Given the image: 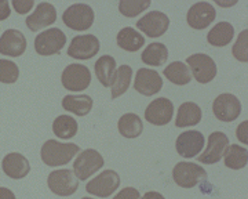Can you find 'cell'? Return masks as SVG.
<instances>
[{"label": "cell", "mask_w": 248, "mask_h": 199, "mask_svg": "<svg viewBox=\"0 0 248 199\" xmlns=\"http://www.w3.org/2000/svg\"><path fill=\"white\" fill-rule=\"evenodd\" d=\"M200 120H202V109H200V107L195 102H184L178 109L175 126H196Z\"/></svg>", "instance_id": "obj_21"}, {"label": "cell", "mask_w": 248, "mask_h": 199, "mask_svg": "<svg viewBox=\"0 0 248 199\" xmlns=\"http://www.w3.org/2000/svg\"><path fill=\"white\" fill-rule=\"evenodd\" d=\"M66 45V35L60 28H51L39 33L35 39V50L40 55L58 54Z\"/></svg>", "instance_id": "obj_3"}, {"label": "cell", "mask_w": 248, "mask_h": 199, "mask_svg": "<svg viewBox=\"0 0 248 199\" xmlns=\"http://www.w3.org/2000/svg\"><path fill=\"white\" fill-rule=\"evenodd\" d=\"M19 76V69H18L17 64L10 61V60H0V82L11 84L14 82H17Z\"/></svg>", "instance_id": "obj_33"}, {"label": "cell", "mask_w": 248, "mask_h": 199, "mask_svg": "<svg viewBox=\"0 0 248 199\" xmlns=\"http://www.w3.org/2000/svg\"><path fill=\"white\" fill-rule=\"evenodd\" d=\"M0 199H16V195H14L13 191L9 190V188L0 187Z\"/></svg>", "instance_id": "obj_39"}, {"label": "cell", "mask_w": 248, "mask_h": 199, "mask_svg": "<svg viewBox=\"0 0 248 199\" xmlns=\"http://www.w3.org/2000/svg\"><path fill=\"white\" fill-rule=\"evenodd\" d=\"M47 184H48L50 191L58 197L73 195L79 188L78 177L75 176L73 170H69V169H61V170L50 173L47 179Z\"/></svg>", "instance_id": "obj_4"}, {"label": "cell", "mask_w": 248, "mask_h": 199, "mask_svg": "<svg viewBox=\"0 0 248 199\" xmlns=\"http://www.w3.org/2000/svg\"><path fill=\"white\" fill-rule=\"evenodd\" d=\"M247 126H248V122H243L239 127H237V138H239L240 141L243 143V144H247L248 143V138H247Z\"/></svg>", "instance_id": "obj_37"}, {"label": "cell", "mask_w": 248, "mask_h": 199, "mask_svg": "<svg viewBox=\"0 0 248 199\" xmlns=\"http://www.w3.org/2000/svg\"><path fill=\"white\" fill-rule=\"evenodd\" d=\"M248 31L244 29L240 32L239 37H237V42L236 45L233 46V55L241 61V63H247L248 61V51H247V35Z\"/></svg>", "instance_id": "obj_34"}, {"label": "cell", "mask_w": 248, "mask_h": 199, "mask_svg": "<svg viewBox=\"0 0 248 199\" xmlns=\"http://www.w3.org/2000/svg\"><path fill=\"white\" fill-rule=\"evenodd\" d=\"M104 166V158L95 149H86L78 155L73 163V173L79 180L84 181Z\"/></svg>", "instance_id": "obj_5"}, {"label": "cell", "mask_w": 248, "mask_h": 199, "mask_svg": "<svg viewBox=\"0 0 248 199\" xmlns=\"http://www.w3.org/2000/svg\"><path fill=\"white\" fill-rule=\"evenodd\" d=\"M62 86L71 91H81L87 89L91 83V73L86 65L71 64L68 65L61 76Z\"/></svg>", "instance_id": "obj_6"}, {"label": "cell", "mask_w": 248, "mask_h": 199, "mask_svg": "<svg viewBox=\"0 0 248 199\" xmlns=\"http://www.w3.org/2000/svg\"><path fill=\"white\" fill-rule=\"evenodd\" d=\"M169 58V50L163 43H151L141 55L143 64L151 66H161L164 65Z\"/></svg>", "instance_id": "obj_26"}, {"label": "cell", "mask_w": 248, "mask_h": 199, "mask_svg": "<svg viewBox=\"0 0 248 199\" xmlns=\"http://www.w3.org/2000/svg\"><path fill=\"white\" fill-rule=\"evenodd\" d=\"M116 73V60L112 55H102L95 63V75L102 86L110 87Z\"/></svg>", "instance_id": "obj_25"}, {"label": "cell", "mask_w": 248, "mask_h": 199, "mask_svg": "<svg viewBox=\"0 0 248 199\" xmlns=\"http://www.w3.org/2000/svg\"><path fill=\"white\" fill-rule=\"evenodd\" d=\"M234 36V28L231 22H218L215 27L208 32L207 40L210 45L215 47H223L229 45Z\"/></svg>", "instance_id": "obj_23"}, {"label": "cell", "mask_w": 248, "mask_h": 199, "mask_svg": "<svg viewBox=\"0 0 248 199\" xmlns=\"http://www.w3.org/2000/svg\"><path fill=\"white\" fill-rule=\"evenodd\" d=\"M57 19V10L51 3H40L36 10L27 18V27L32 32H37L46 27H50Z\"/></svg>", "instance_id": "obj_19"}, {"label": "cell", "mask_w": 248, "mask_h": 199, "mask_svg": "<svg viewBox=\"0 0 248 199\" xmlns=\"http://www.w3.org/2000/svg\"><path fill=\"white\" fill-rule=\"evenodd\" d=\"M213 111L215 118L221 122H233L241 114V104L239 99L233 94L225 93L218 96L213 104Z\"/></svg>", "instance_id": "obj_8"}, {"label": "cell", "mask_w": 248, "mask_h": 199, "mask_svg": "<svg viewBox=\"0 0 248 199\" xmlns=\"http://www.w3.org/2000/svg\"><path fill=\"white\" fill-rule=\"evenodd\" d=\"M229 145V138L222 132H214L208 137V144L203 154L199 156V162L205 165H214L219 162L225 149Z\"/></svg>", "instance_id": "obj_15"}, {"label": "cell", "mask_w": 248, "mask_h": 199, "mask_svg": "<svg viewBox=\"0 0 248 199\" xmlns=\"http://www.w3.org/2000/svg\"><path fill=\"white\" fill-rule=\"evenodd\" d=\"M10 3L7 0H0V21H4L10 17Z\"/></svg>", "instance_id": "obj_38"}, {"label": "cell", "mask_w": 248, "mask_h": 199, "mask_svg": "<svg viewBox=\"0 0 248 199\" xmlns=\"http://www.w3.org/2000/svg\"><path fill=\"white\" fill-rule=\"evenodd\" d=\"M131 78H133L131 66L122 65L117 68L113 82H112V99H117L127 91V89L130 87V83H131Z\"/></svg>", "instance_id": "obj_30"}, {"label": "cell", "mask_w": 248, "mask_h": 199, "mask_svg": "<svg viewBox=\"0 0 248 199\" xmlns=\"http://www.w3.org/2000/svg\"><path fill=\"white\" fill-rule=\"evenodd\" d=\"M177 152L184 158H195L204 147V136L197 130H187L177 138Z\"/></svg>", "instance_id": "obj_17"}, {"label": "cell", "mask_w": 248, "mask_h": 199, "mask_svg": "<svg viewBox=\"0 0 248 199\" xmlns=\"http://www.w3.org/2000/svg\"><path fill=\"white\" fill-rule=\"evenodd\" d=\"M141 198V194L137 188H133V187H127V188H123L120 191L117 195H116L113 199H140Z\"/></svg>", "instance_id": "obj_36"}, {"label": "cell", "mask_w": 248, "mask_h": 199, "mask_svg": "<svg viewBox=\"0 0 248 199\" xmlns=\"http://www.w3.org/2000/svg\"><path fill=\"white\" fill-rule=\"evenodd\" d=\"M174 105L169 99H161L152 101L145 111V119L155 126H164L172 119Z\"/></svg>", "instance_id": "obj_13"}, {"label": "cell", "mask_w": 248, "mask_h": 199, "mask_svg": "<svg viewBox=\"0 0 248 199\" xmlns=\"http://www.w3.org/2000/svg\"><path fill=\"white\" fill-rule=\"evenodd\" d=\"M11 4L18 14H27L28 11H31V9L33 7L35 1L33 0H13Z\"/></svg>", "instance_id": "obj_35"}, {"label": "cell", "mask_w": 248, "mask_h": 199, "mask_svg": "<svg viewBox=\"0 0 248 199\" xmlns=\"http://www.w3.org/2000/svg\"><path fill=\"white\" fill-rule=\"evenodd\" d=\"M187 65L192 75L199 83H210L217 75V65L214 60L207 54H193L187 57Z\"/></svg>", "instance_id": "obj_9"}, {"label": "cell", "mask_w": 248, "mask_h": 199, "mask_svg": "<svg viewBox=\"0 0 248 199\" xmlns=\"http://www.w3.org/2000/svg\"><path fill=\"white\" fill-rule=\"evenodd\" d=\"M163 87V79L160 78L159 72L149 69V68H141L134 82V89L142 96L151 97L153 94L159 93Z\"/></svg>", "instance_id": "obj_16"}, {"label": "cell", "mask_w": 248, "mask_h": 199, "mask_svg": "<svg viewBox=\"0 0 248 199\" xmlns=\"http://www.w3.org/2000/svg\"><path fill=\"white\" fill-rule=\"evenodd\" d=\"M140 199H164V197L160 194V192H156V191H151V192H146L142 198Z\"/></svg>", "instance_id": "obj_40"}, {"label": "cell", "mask_w": 248, "mask_h": 199, "mask_svg": "<svg viewBox=\"0 0 248 199\" xmlns=\"http://www.w3.org/2000/svg\"><path fill=\"white\" fill-rule=\"evenodd\" d=\"M99 40L94 35H79L72 39L68 55L76 60H90L99 51Z\"/></svg>", "instance_id": "obj_11"}, {"label": "cell", "mask_w": 248, "mask_h": 199, "mask_svg": "<svg viewBox=\"0 0 248 199\" xmlns=\"http://www.w3.org/2000/svg\"><path fill=\"white\" fill-rule=\"evenodd\" d=\"M172 177L179 187L193 188L207 177V172L202 166L192 162H179L172 170Z\"/></svg>", "instance_id": "obj_7"}, {"label": "cell", "mask_w": 248, "mask_h": 199, "mask_svg": "<svg viewBox=\"0 0 248 199\" xmlns=\"http://www.w3.org/2000/svg\"><path fill=\"white\" fill-rule=\"evenodd\" d=\"M119 132L125 138H135L143 132L141 118L135 114H125L119 119Z\"/></svg>", "instance_id": "obj_28"}, {"label": "cell", "mask_w": 248, "mask_h": 199, "mask_svg": "<svg viewBox=\"0 0 248 199\" xmlns=\"http://www.w3.org/2000/svg\"><path fill=\"white\" fill-rule=\"evenodd\" d=\"M164 76L171 83L178 84V86H185L192 81V75H190V71H189V66L186 64L181 63V61L171 63L169 66H166Z\"/></svg>", "instance_id": "obj_29"}, {"label": "cell", "mask_w": 248, "mask_h": 199, "mask_svg": "<svg viewBox=\"0 0 248 199\" xmlns=\"http://www.w3.org/2000/svg\"><path fill=\"white\" fill-rule=\"evenodd\" d=\"M120 185V177L113 170H105L98 177L89 181L86 185V191L91 195H97L101 198H108L115 192Z\"/></svg>", "instance_id": "obj_10"}, {"label": "cell", "mask_w": 248, "mask_h": 199, "mask_svg": "<svg viewBox=\"0 0 248 199\" xmlns=\"http://www.w3.org/2000/svg\"><path fill=\"white\" fill-rule=\"evenodd\" d=\"M80 151L79 145L72 143H60L55 140H47L40 151L42 161L47 166H62L71 162L75 155Z\"/></svg>", "instance_id": "obj_1"}, {"label": "cell", "mask_w": 248, "mask_h": 199, "mask_svg": "<svg viewBox=\"0 0 248 199\" xmlns=\"http://www.w3.org/2000/svg\"><path fill=\"white\" fill-rule=\"evenodd\" d=\"M223 158H225V165L229 169L239 170V169H243L247 166L248 151L240 145H228V148L223 152Z\"/></svg>", "instance_id": "obj_27"}, {"label": "cell", "mask_w": 248, "mask_h": 199, "mask_svg": "<svg viewBox=\"0 0 248 199\" xmlns=\"http://www.w3.org/2000/svg\"><path fill=\"white\" fill-rule=\"evenodd\" d=\"M62 107L65 111L76 114L78 116H86L93 109V99L86 94L80 96H66L62 100Z\"/></svg>", "instance_id": "obj_22"}, {"label": "cell", "mask_w": 248, "mask_h": 199, "mask_svg": "<svg viewBox=\"0 0 248 199\" xmlns=\"http://www.w3.org/2000/svg\"><path fill=\"white\" fill-rule=\"evenodd\" d=\"M81 199H93V198H81Z\"/></svg>", "instance_id": "obj_41"}, {"label": "cell", "mask_w": 248, "mask_h": 199, "mask_svg": "<svg viewBox=\"0 0 248 199\" xmlns=\"http://www.w3.org/2000/svg\"><path fill=\"white\" fill-rule=\"evenodd\" d=\"M117 45L125 51H138L142 46L145 45V37L142 36L140 32H137L133 28H123L117 33Z\"/></svg>", "instance_id": "obj_24"}, {"label": "cell", "mask_w": 248, "mask_h": 199, "mask_svg": "<svg viewBox=\"0 0 248 199\" xmlns=\"http://www.w3.org/2000/svg\"><path fill=\"white\" fill-rule=\"evenodd\" d=\"M215 17H217V13L213 4L207 1H199L189 9L186 21L189 27L200 31V29L210 27V24H213Z\"/></svg>", "instance_id": "obj_14"}, {"label": "cell", "mask_w": 248, "mask_h": 199, "mask_svg": "<svg viewBox=\"0 0 248 199\" xmlns=\"http://www.w3.org/2000/svg\"><path fill=\"white\" fill-rule=\"evenodd\" d=\"M62 21L73 31H87L94 22V11L89 4L76 3L63 11Z\"/></svg>", "instance_id": "obj_2"}, {"label": "cell", "mask_w": 248, "mask_h": 199, "mask_svg": "<svg viewBox=\"0 0 248 199\" xmlns=\"http://www.w3.org/2000/svg\"><path fill=\"white\" fill-rule=\"evenodd\" d=\"M149 6H151L149 0H122L119 4V10L124 17L133 18L141 14L142 11H145Z\"/></svg>", "instance_id": "obj_32"}, {"label": "cell", "mask_w": 248, "mask_h": 199, "mask_svg": "<svg viewBox=\"0 0 248 199\" xmlns=\"http://www.w3.org/2000/svg\"><path fill=\"white\" fill-rule=\"evenodd\" d=\"M78 122L69 115H61L53 122V132L57 137L62 140L73 138L78 133Z\"/></svg>", "instance_id": "obj_31"}, {"label": "cell", "mask_w": 248, "mask_h": 199, "mask_svg": "<svg viewBox=\"0 0 248 199\" xmlns=\"http://www.w3.org/2000/svg\"><path fill=\"white\" fill-rule=\"evenodd\" d=\"M169 27V17L161 11H151L137 22V28L149 37L163 36L167 32Z\"/></svg>", "instance_id": "obj_12"}, {"label": "cell", "mask_w": 248, "mask_h": 199, "mask_svg": "<svg viewBox=\"0 0 248 199\" xmlns=\"http://www.w3.org/2000/svg\"><path fill=\"white\" fill-rule=\"evenodd\" d=\"M27 50V37L17 29H7L0 36V54L19 57Z\"/></svg>", "instance_id": "obj_18"}, {"label": "cell", "mask_w": 248, "mask_h": 199, "mask_svg": "<svg viewBox=\"0 0 248 199\" xmlns=\"http://www.w3.org/2000/svg\"><path fill=\"white\" fill-rule=\"evenodd\" d=\"M1 169L9 177L14 180H19V179L27 177L28 173L31 172V165L24 155L11 152L4 156L1 162Z\"/></svg>", "instance_id": "obj_20"}]
</instances>
